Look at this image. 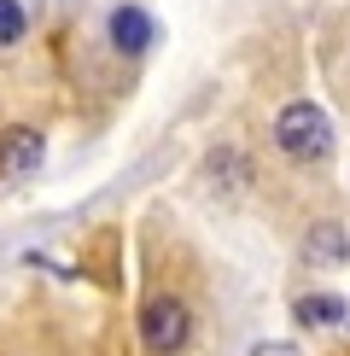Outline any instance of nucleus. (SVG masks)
Instances as JSON below:
<instances>
[{
  "label": "nucleus",
  "mask_w": 350,
  "mask_h": 356,
  "mask_svg": "<svg viewBox=\"0 0 350 356\" xmlns=\"http://www.w3.org/2000/svg\"><path fill=\"white\" fill-rule=\"evenodd\" d=\"M35 164H41V135L35 129H6V135H0V181L29 175Z\"/></svg>",
  "instance_id": "7ed1b4c3"
},
{
  "label": "nucleus",
  "mask_w": 350,
  "mask_h": 356,
  "mask_svg": "<svg viewBox=\"0 0 350 356\" xmlns=\"http://www.w3.org/2000/svg\"><path fill=\"white\" fill-rule=\"evenodd\" d=\"M257 356H298L292 345H257Z\"/></svg>",
  "instance_id": "6e6552de"
},
{
  "label": "nucleus",
  "mask_w": 350,
  "mask_h": 356,
  "mask_svg": "<svg viewBox=\"0 0 350 356\" xmlns=\"http://www.w3.org/2000/svg\"><path fill=\"white\" fill-rule=\"evenodd\" d=\"M274 146H281L286 158H298V164L327 158V152H333V123H327V111L310 106V99H292V106L274 117Z\"/></svg>",
  "instance_id": "f257e3e1"
},
{
  "label": "nucleus",
  "mask_w": 350,
  "mask_h": 356,
  "mask_svg": "<svg viewBox=\"0 0 350 356\" xmlns=\"http://www.w3.org/2000/svg\"><path fill=\"white\" fill-rule=\"evenodd\" d=\"M193 339V316H187L181 298H169V292H158V298L140 304V345L152 356H175Z\"/></svg>",
  "instance_id": "f03ea898"
},
{
  "label": "nucleus",
  "mask_w": 350,
  "mask_h": 356,
  "mask_svg": "<svg viewBox=\"0 0 350 356\" xmlns=\"http://www.w3.org/2000/svg\"><path fill=\"white\" fill-rule=\"evenodd\" d=\"M152 41H158V24L146 18L140 6H117L111 12V47L117 53H146Z\"/></svg>",
  "instance_id": "20e7f679"
},
{
  "label": "nucleus",
  "mask_w": 350,
  "mask_h": 356,
  "mask_svg": "<svg viewBox=\"0 0 350 356\" xmlns=\"http://www.w3.org/2000/svg\"><path fill=\"white\" fill-rule=\"evenodd\" d=\"M303 251H310V263H344V234L333 222H321L310 240H303Z\"/></svg>",
  "instance_id": "39448f33"
},
{
  "label": "nucleus",
  "mask_w": 350,
  "mask_h": 356,
  "mask_svg": "<svg viewBox=\"0 0 350 356\" xmlns=\"http://www.w3.org/2000/svg\"><path fill=\"white\" fill-rule=\"evenodd\" d=\"M339 316H344V304L327 298V292H321V298H298V321L303 327H333Z\"/></svg>",
  "instance_id": "423d86ee"
},
{
  "label": "nucleus",
  "mask_w": 350,
  "mask_h": 356,
  "mask_svg": "<svg viewBox=\"0 0 350 356\" xmlns=\"http://www.w3.org/2000/svg\"><path fill=\"white\" fill-rule=\"evenodd\" d=\"M24 29H29L24 6H18V0H0V47H18V41H24Z\"/></svg>",
  "instance_id": "0eeeda50"
}]
</instances>
